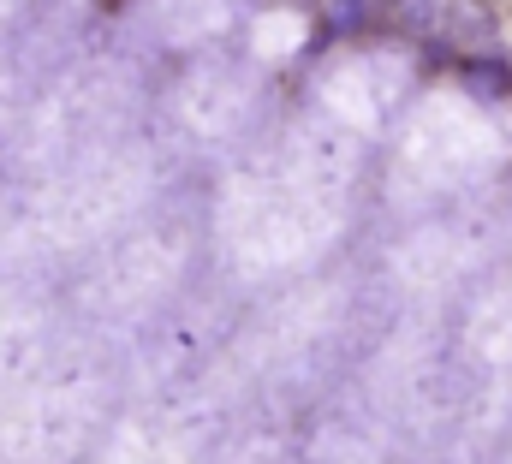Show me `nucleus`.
<instances>
[{"label":"nucleus","instance_id":"nucleus-1","mask_svg":"<svg viewBox=\"0 0 512 464\" xmlns=\"http://www.w3.org/2000/svg\"><path fill=\"white\" fill-rule=\"evenodd\" d=\"M459 78H465V90H471L477 102H507V96H512L507 60H489V54H477V60H465V66H459Z\"/></svg>","mask_w":512,"mask_h":464}]
</instances>
